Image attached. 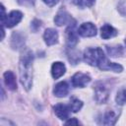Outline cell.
Segmentation results:
<instances>
[{
    "label": "cell",
    "mask_w": 126,
    "mask_h": 126,
    "mask_svg": "<svg viewBox=\"0 0 126 126\" xmlns=\"http://www.w3.org/2000/svg\"><path fill=\"white\" fill-rule=\"evenodd\" d=\"M25 44V37L21 32H14L11 38V46L13 48H20Z\"/></svg>",
    "instance_id": "cell-16"
},
{
    "label": "cell",
    "mask_w": 126,
    "mask_h": 126,
    "mask_svg": "<svg viewBox=\"0 0 126 126\" xmlns=\"http://www.w3.org/2000/svg\"><path fill=\"white\" fill-rule=\"evenodd\" d=\"M4 82L7 88L11 91H15L17 89V82H16V77L13 72L7 71L4 73Z\"/></svg>",
    "instance_id": "cell-12"
},
{
    "label": "cell",
    "mask_w": 126,
    "mask_h": 126,
    "mask_svg": "<svg viewBox=\"0 0 126 126\" xmlns=\"http://www.w3.org/2000/svg\"><path fill=\"white\" fill-rule=\"evenodd\" d=\"M68 56H69L70 62H72L73 64H77L80 61V52L77 51V50H74V49L71 50L68 53Z\"/></svg>",
    "instance_id": "cell-20"
},
{
    "label": "cell",
    "mask_w": 126,
    "mask_h": 126,
    "mask_svg": "<svg viewBox=\"0 0 126 126\" xmlns=\"http://www.w3.org/2000/svg\"><path fill=\"white\" fill-rule=\"evenodd\" d=\"M32 60H33L32 53L31 51H28L21 57L19 64L20 80L22 85L25 87L27 91H29L32 85Z\"/></svg>",
    "instance_id": "cell-2"
},
{
    "label": "cell",
    "mask_w": 126,
    "mask_h": 126,
    "mask_svg": "<svg viewBox=\"0 0 126 126\" xmlns=\"http://www.w3.org/2000/svg\"><path fill=\"white\" fill-rule=\"evenodd\" d=\"M19 4L23 5V6H28V7H31V6H33L34 4V0H17Z\"/></svg>",
    "instance_id": "cell-24"
},
{
    "label": "cell",
    "mask_w": 126,
    "mask_h": 126,
    "mask_svg": "<svg viewBox=\"0 0 126 126\" xmlns=\"http://www.w3.org/2000/svg\"><path fill=\"white\" fill-rule=\"evenodd\" d=\"M109 95L108 89L101 82H97L94 85V98L98 103H104Z\"/></svg>",
    "instance_id": "cell-3"
},
{
    "label": "cell",
    "mask_w": 126,
    "mask_h": 126,
    "mask_svg": "<svg viewBox=\"0 0 126 126\" xmlns=\"http://www.w3.org/2000/svg\"><path fill=\"white\" fill-rule=\"evenodd\" d=\"M22 18H23V14L20 11H12L9 15L5 17L4 20L1 21L2 28H4V26L7 28H13L22 20Z\"/></svg>",
    "instance_id": "cell-4"
},
{
    "label": "cell",
    "mask_w": 126,
    "mask_h": 126,
    "mask_svg": "<svg viewBox=\"0 0 126 126\" xmlns=\"http://www.w3.org/2000/svg\"><path fill=\"white\" fill-rule=\"evenodd\" d=\"M76 28V22L73 21L72 24L70 23L69 27L66 30V35H67V44L69 47H74L77 42H78V36H77V32L75 30Z\"/></svg>",
    "instance_id": "cell-5"
},
{
    "label": "cell",
    "mask_w": 126,
    "mask_h": 126,
    "mask_svg": "<svg viewBox=\"0 0 126 126\" xmlns=\"http://www.w3.org/2000/svg\"><path fill=\"white\" fill-rule=\"evenodd\" d=\"M78 33L84 37H91L96 34V28L93 23H84L78 29Z\"/></svg>",
    "instance_id": "cell-6"
},
{
    "label": "cell",
    "mask_w": 126,
    "mask_h": 126,
    "mask_svg": "<svg viewBox=\"0 0 126 126\" xmlns=\"http://www.w3.org/2000/svg\"><path fill=\"white\" fill-rule=\"evenodd\" d=\"M116 102L117 104L119 105H122L126 102V88L124 89H121L118 93H117V95H116Z\"/></svg>",
    "instance_id": "cell-19"
},
{
    "label": "cell",
    "mask_w": 126,
    "mask_h": 126,
    "mask_svg": "<svg viewBox=\"0 0 126 126\" xmlns=\"http://www.w3.org/2000/svg\"><path fill=\"white\" fill-rule=\"evenodd\" d=\"M116 34H117V31L113 27H111L110 25H108V24H105L100 29V35H101V37L103 39H107V38L113 37Z\"/></svg>",
    "instance_id": "cell-15"
},
{
    "label": "cell",
    "mask_w": 126,
    "mask_h": 126,
    "mask_svg": "<svg viewBox=\"0 0 126 126\" xmlns=\"http://www.w3.org/2000/svg\"><path fill=\"white\" fill-rule=\"evenodd\" d=\"M69 106H70V108H71V110H72L73 112H77V111H79V110L82 108L83 102H82L80 99L76 98V97H72L71 100H70Z\"/></svg>",
    "instance_id": "cell-18"
},
{
    "label": "cell",
    "mask_w": 126,
    "mask_h": 126,
    "mask_svg": "<svg viewBox=\"0 0 126 126\" xmlns=\"http://www.w3.org/2000/svg\"><path fill=\"white\" fill-rule=\"evenodd\" d=\"M117 118H118V113L115 110L108 109L102 115L101 123L103 125H114L116 120H117Z\"/></svg>",
    "instance_id": "cell-9"
},
{
    "label": "cell",
    "mask_w": 126,
    "mask_h": 126,
    "mask_svg": "<svg viewBox=\"0 0 126 126\" xmlns=\"http://www.w3.org/2000/svg\"><path fill=\"white\" fill-rule=\"evenodd\" d=\"M53 93L56 96L58 97H63V96H66L69 93V86L66 82H60L58 83L54 90H53Z\"/></svg>",
    "instance_id": "cell-13"
},
{
    "label": "cell",
    "mask_w": 126,
    "mask_h": 126,
    "mask_svg": "<svg viewBox=\"0 0 126 126\" xmlns=\"http://www.w3.org/2000/svg\"><path fill=\"white\" fill-rule=\"evenodd\" d=\"M43 2L46 4V5H48V6H54L57 2H58V0H43Z\"/></svg>",
    "instance_id": "cell-26"
},
{
    "label": "cell",
    "mask_w": 126,
    "mask_h": 126,
    "mask_svg": "<svg viewBox=\"0 0 126 126\" xmlns=\"http://www.w3.org/2000/svg\"><path fill=\"white\" fill-rule=\"evenodd\" d=\"M125 43H126V39H125Z\"/></svg>",
    "instance_id": "cell-27"
},
{
    "label": "cell",
    "mask_w": 126,
    "mask_h": 126,
    "mask_svg": "<svg viewBox=\"0 0 126 126\" xmlns=\"http://www.w3.org/2000/svg\"><path fill=\"white\" fill-rule=\"evenodd\" d=\"M40 26H41V22H40L39 20H36V19H35V20L32 21L31 28H32V30L33 32H36V31L40 28Z\"/></svg>",
    "instance_id": "cell-23"
},
{
    "label": "cell",
    "mask_w": 126,
    "mask_h": 126,
    "mask_svg": "<svg viewBox=\"0 0 126 126\" xmlns=\"http://www.w3.org/2000/svg\"><path fill=\"white\" fill-rule=\"evenodd\" d=\"M44 41L47 45H53L58 42V32L53 29H47L43 34Z\"/></svg>",
    "instance_id": "cell-10"
},
{
    "label": "cell",
    "mask_w": 126,
    "mask_h": 126,
    "mask_svg": "<svg viewBox=\"0 0 126 126\" xmlns=\"http://www.w3.org/2000/svg\"><path fill=\"white\" fill-rule=\"evenodd\" d=\"M91 81V77L87 74L78 72L72 77V85L77 88H84Z\"/></svg>",
    "instance_id": "cell-7"
},
{
    "label": "cell",
    "mask_w": 126,
    "mask_h": 126,
    "mask_svg": "<svg viewBox=\"0 0 126 126\" xmlns=\"http://www.w3.org/2000/svg\"><path fill=\"white\" fill-rule=\"evenodd\" d=\"M106 50L108 55L112 56V57H116V56H120L123 53V48L121 45H117V46H106Z\"/></svg>",
    "instance_id": "cell-17"
},
{
    "label": "cell",
    "mask_w": 126,
    "mask_h": 126,
    "mask_svg": "<svg viewBox=\"0 0 126 126\" xmlns=\"http://www.w3.org/2000/svg\"><path fill=\"white\" fill-rule=\"evenodd\" d=\"M118 9L121 12V14L126 15V0H120L118 4Z\"/></svg>",
    "instance_id": "cell-22"
},
{
    "label": "cell",
    "mask_w": 126,
    "mask_h": 126,
    "mask_svg": "<svg viewBox=\"0 0 126 126\" xmlns=\"http://www.w3.org/2000/svg\"><path fill=\"white\" fill-rule=\"evenodd\" d=\"M54 112L56 114V116L62 120H65L67 118H69L70 112H71V108L70 106L66 105V104H62V103H58L56 104L54 107Z\"/></svg>",
    "instance_id": "cell-8"
},
{
    "label": "cell",
    "mask_w": 126,
    "mask_h": 126,
    "mask_svg": "<svg viewBox=\"0 0 126 126\" xmlns=\"http://www.w3.org/2000/svg\"><path fill=\"white\" fill-rule=\"evenodd\" d=\"M74 3L81 8H86L91 7L94 3V0H74Z\"/></svg>",
    "instance_id": "cell-21"
},
{
    "label": "cell",
    "mask_w": 126,
    "mask_h": 126,
    "mask_svg": "<svg viewBox=\"0 0 126 126\" xmlns=\"http://www.w3.org/2000/svg\"><path fill=\"white\" fill-rule=\"evenodd\" d=\"M65 124H66V125H70V124H76V125H78V124H80V122H79L76 118H71V119H69L68 121H66Z\"/></svg>",
    "instance_id": "cell-25"
},
{
    "label": "cell",
    "mask_w": 126,
    "mask_h": 126,
    "mask_svg": "<svg viewBox=\"0 0 126 126\" xmlns=\"http://www.w3.org/2000/svg\"><path fill=\"white\" fill-rule=\"evenodd\" d=\"M83 56L86 63H88L91 66H96L100 70L114 71V72H121L123 70L120 64L110 62L107 59V57L104 55L102 49L99 47L87 48Z\"/></svg>",
    "instance_id": "cell-1"
},
{
    "label": "cell",
    "mask_w": 126,
    "mask_h": 126,
    "mask_svg": "<svg viewBox=\"0 0 126 126\" xmlns=\"http://www.w3.org/2000/svg\"><path fill=\"white\" fill-rule=\"evenodd\" d=\"M71 16L69 15V13L64 10V9H61L55 16L54 18V22L57 26H62V25H65L66 23L68 22H71Z\"/></svg>",
    "instance_id": "cell-11"
},
{
    "label": "cell",
    "mask_w": 126,
    "mask_h": 126,
    "mask_svg": "<svg viewBox=\"0 0 126 126\" xmlns=\"http://www.w3.org/2000/svg\"><path fill=\"white\" fill-rule=\"evenodd\" d=\"M65 71H66V67L62 62H55L51 67V74L54 79L60 78L62 75H64Z\"/></svg>",
    "instance_id": "cell-14"
}]
</instances>
